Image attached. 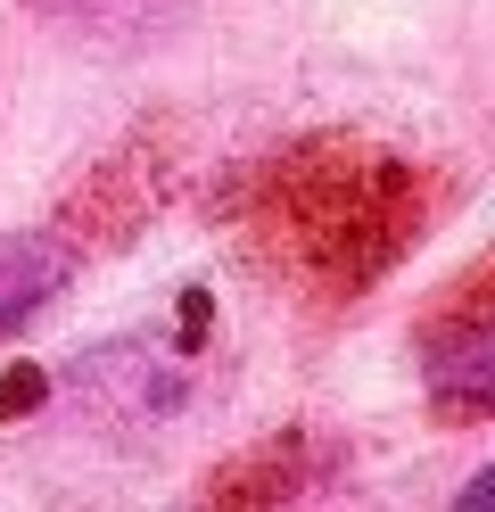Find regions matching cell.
<instances>
[{
  "instance_id": "cell-1",
  "label": "cell",
  "mask_w": 495,
  "mask_h": 512,
  "mask_svg": "<svg viewBox=\"0 0 495 512\" xmlns=\"http://www.w3.org/2000/svg\"><path fill=\"white\" fill-rule=\"evenodd\" d=\"M421 380L446 413H495V306L421 347Z\"/></svg>"
},
{
  "instance_id": "cell-2",
  "label": "cell",
  "mask_w": 495,
  "mask_h": 512,
  "mask_svg": "<svg viewBox=\"0 0 495 512\" xmlns=\"http://www.w3.org/2000/svg\"><path fill=\"white\" fill-rule=\"evenodd\" d=\"M58 281H66V248L58 240H42V232H9L0 240V339H9Z\"/></svg>"
},
{
  "instance_id": "cell-3",
  "label": "cell",
  "mask_w": 495,
  "mask_h": 512,
  "mask_svg": "<svg viewBox=\"0 0 495 512\" xmlns=\"http://www.w3.org/2000/svg\"><path fill=\"white\" fill-rule=\"evenodd\" d=\"M462 512H495V463L471 479V488H462Z\"/></svg>"
}]
</instances>
